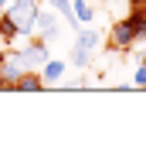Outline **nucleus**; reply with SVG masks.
<instances>
[{"instance_id": "obj_10", "label": "nucleus", "mask_w": 146, "mask_h": 150, "mask_svg": "<svg viewBox=\"0 0 146 150\" xmlns=\"http://www.w3.org/2000/svg\"><path fill=\"white\" fill-rule=\"evenodd\" d=\"M88 21H95V7H92V0H75V24L82 28V24H88Z\"/></svg>"}, {"instance_id": "obj_3", "label": "nucleus", "mask_w": 146, "mask_h": 150, "mask_svg": "<svg viewBox=\"0 0 146 150\" xmlns=\"http://www.w3.org/2000/svg\"><path fill=\"white\" fill-rule=\"evenodd\" d=\"M17 55H20V62L27 65V72H41V65L51 58V55H48V41H41V38H37V41H27V45H20Z\"/></svg>"}, {"instance_id": "obj_9", "label": "nucleus", "mask_w": 146, "mask_h": 150, "mask_svg": "<svg viewBox=\"0 0 146 150\" xmlns=\"http://www.w3.org/2000/svg\"><path fill=\"white\" fill-rule=\"evenodd\" d=\"M126 24L133 28L136 41H146V10H133V14L126 17Z\"/></svg>"}, {"instance_id": "obj_14", "label": "nucleus", "mask_w": 146, "mask_h": 150, "mask_svg": "<svg viewBox=\"0 0 146 150\" xmlns=\"http://www.w3.org/2000/svg\"><path fill=\"white\" fill-rule=\"evenodd\" d=\"M133 85H139V89H146V58L139 62L136 68H133Z\"/></svg>"}, {"instance_id": "obj_13", "label": "nucleus", "mask_w": 146, "mask_h": 150, "mask_svg": "<svg viewBox=\"0 0 146 150\" xmlns=\"http://www.w3.org/2000/svg\"><path fill=\"white\" fill-rule=\"evenodd\" d=\"M72 65H75V68H88V65H92V55H88V51L72 48Z\"/></svg>"}, {"instance_id": "obj_4", "label": "nucleus", "mask_w": 146, "mask_h": 150, "mask_svg": "<svg viewBox=\"0 0 146 150\" xmlns=\"http://www.w3.org/2000/svg\"><path fill=\"white\" fill-rule=\"evenodd\" d=\"M58 14H55V10H51V7H41V10H37V24H34V34L37 38H41V41H48V45H51V41H55V38L58 34H61V28H58Z\"/></svg>"}, {"instance_id": "obj_7", "label": "nucleus", "mask_w": 146, "mask_h": 150, "mask_svg": "<svg viewBox=\"0 0 146 150\" xmlns=\"http://www.w3.org/2000/svg\"><path fill=\"white\" fill-rule=\"evenodd\" d=\"M72 48H78V51H88V55L92 58H95V55H99V48H102V34H99V31H92V28H78V34H75V45Z\"/></svg>"}, {"instance_id": "obj_17", "label": "nucleus", "mask_w": 146, "mask_h": 150, "mask_svg": "<svg viewBox=\"0 0 146 150\" xmlns=\"http://www.w3.org/2000/svg\"><path fill=\"white\" fill-rule=\"evenodd\" d=\"M0 62H4V45H0Z\"/></svg>"}, {"instance_id": "obj_11", "label": "nucleus", "mask_w": 146, "mask_h": 150, "mask_svg": "<svg viewBox=\"0 0 146 150\" xmlns=\"http://www.w3.org/2000/svg\"><path fill=\"white\" fill-rule=\"evenodd\" d=\"M51 10H55L58 17H65L72 28H78L75 24V0H51Z\"/></svg>"}, {"instance_id": "obj_12", "label": "nucleus", "mask_w": 146, "mask_h": 150, "mask_svg": "<svg viewBox=\"0 0 146 150\" xmlns=\"http://www.w3.org/2000/svg\"><path fill=\"white\" fill-rule=\"evenodd\" d=\"M17 28H14V21L7 17V14H0V45H14L17 41Z\"/></svg>"}, {"instance_id": "obj_6", "label": "nucleus", "mask_w": 146, "mask_h": 150, "mask_svg": "<svg viewBox=\"0 0 146 150\" xmlns=\"http://www.w3.org/2000/svg\"><path fill=\"white\" fill-rule=\"evenodd\" d=\"M65 72H68V62H61V58H48L44 65H41V82H44V89L61 85L65 82Z\"/></svg>"}, {"instance_id": "obj_15", "label": "nucleus", "mask_w": 146, "mask_h": 150, "mask_svg": "<svg viewBox=\"0 0 146 150\" xmlns=\"http://www.w3.org/2000/svg\"><path fill=\"white\" fill-rule=\"evenodd\" d=\"M129 7L133 10H146V0H129Z\"/></svg>"}, {"instance_id": "obj_16", "label": "nucleus", "mask_w": 146, "mask_h": 150, "mask_svg": "<svg viewBox=\"0 0 146 150\" xmlns=\"http://www.w3.org/2000/svg\"><path fill=\"white\" fill-rule=\"evenodd\" d=\"M7 4H10V0H0V14H4V10H7Z\"/></svg>"}, {"instance_id": "obj_1", "label": "nucleus", "mask_w": 146, "mask_h": 150, "mask_svg": "<svg viewBox=\"0 0 146 150\" xmlns=\"http://www.w3.org/2000/svg\"><path fill=\"white\" fill-rule=\"evenodd\" d=\"M37 10H41V0H10L4 14H7L10 21H14V28H17V34H24V38H34Z\"/></svg>"}, {"instance_id": "obj_2", "label": "nucleus", "mask_w": 146, "mask_h": 150, "mask_svg": "<svg viewBox=\"0 0 146 150\" xmlns=\"http://www.w3.org/2000/svg\"><path fill=\"white\" fill-rule=\"evenodd\" d=\"M24 72H27V65L20 62L17 51H4V62H0V89H14Z\"/></svg>"}, {"instance_id": "obj_5", "label": "nucleus", "mask_w": 146, "mask_h": 150, "mask_svg": "<svg viewBox=\"0 0 146 150\" xmlns=\"http://www.w3.org/2000/svg\"><path fill=\"white\" fill-rule=\"evenodd\" d=\"M109 45L116 48V51H129V48L136 45V34H133V28L126 24V17L112 21V28H109Z\"/></svg>"}, {"instance_id": "obj_8", "label": "nucleus", "mask_w": 146, "mask_h": 150, "mask_svg": "<svg viewBox=\"0 0 146 150\" xmlns=\"http://www.w3.org/2000/svg\"><path fill=\"white\" fill-rule=\"evenodd\" d=\"M14 89H20V92H37V89H44V82H41V72H24L17 79V85Z\"/></svg>"}]
</instances>
